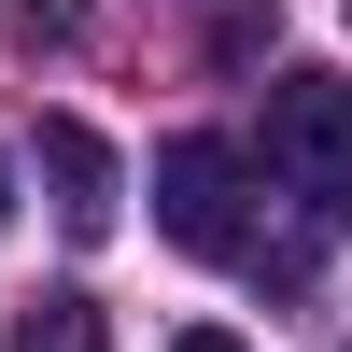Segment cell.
<instances>
[{"mask_svg": "<svg viewBox=\"0 0 352 352\" xmlns=\"http://www.w3.org/2000/svg\"><path fill=\"white\" fill-rule=\"evenodd\" d=\"M0 226H14V169H0Z\"/></svg>", "mask_w": 352, "mask_h": 352, "instance_id": "7", "label": "cell"}, {"mask_svg": "<svg viewBox=\"0 0 352 352\" xmlns=\"http://www.w3.org/2000/svg\"><path fill=\"white\" fill-rule=\"evenodd\" d=\"M268 169L296 184L310 226L352 212V85H338V71H282V85H268Z\"/></svg>", "mask_w": 352, "mask_h": 352, "instance_id": "2", "label": "cell"}, {"mask_svg": "<svg viewBox=\"0 0 352 352\" xmlns=\"http://www.w3.org/2000/svg\"><path fill=\"white\" fill-rule=\"evenodd\" d=\"M169 352H240V338H226V324H184V338H169Z\"/></svg>", "mask_w": 352, "mask_h": 352, "instance_id": "6", "label": "cell"}, {"mask_svg": "<svg viewBox=\"0 0 352 352\" xmlns=\"http://www.w3.org/2000/svg\"><path fill=\"white\" fill-rule=\"evenodd\" d=\"M14 352H113V324H99V296H28Z\"/></svg>", "mask_w": 352, "mask_h": 352, "instance_id": "4", "label": "cell"}, {"mask_svg": "<svg viewBox=\"0 0 352 352\" xmlns=\"http://www.w3.org/2000/svg\"><path fill=\"white\" fill-rule=\"evenodd\" d=\"M155 226L197 254V268H254V155L212 127H184L155 155Z\"/></svg>", "mask_w": 352, "mask_h": 352, "instance_id": "1", "label": "cell"}, {"mask_svg": "<svg viewBox=\"0 0 352 352\" xmlns=\"http://www.w3.org/2000/svg\"><path fill=\"white\" fill-rule=\"evenodd\" d=\"M14 28H28V43H71V28H85V0H14Z\"/></svg>", "mask_w": 352, "mask_h": 352, "instance_id": "5", "label": "cell"}, {"mask_svg": "<svg viewBox=\"0 0 352 352\" xmlns=\"http://www.w3.org/2000/svg\"><path fill=\"white\" fill-rule=\"evenodd\" d=\"M43 184H56V226H71V240H113L127 169H113V141L85 127V113H43Z\"/></svg>", "mask_w": 352, "mask_h": 352, "instance_id": "3", "label": "cell"}]
</instances>
